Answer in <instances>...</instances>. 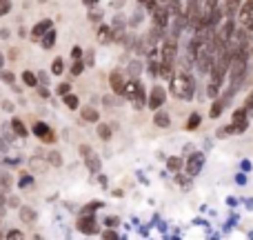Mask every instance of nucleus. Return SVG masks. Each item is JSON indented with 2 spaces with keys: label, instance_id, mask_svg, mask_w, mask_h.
<instances>
[{
  "label": "nucleus",
  "instance_id": "f257e3e1",
  "mask_svg": "<svg viewBox=\"0 0 253 240\" xmlns=\"http://www.w3.org/2000/svg\"><path fill=\"white\" fill-rule=\"evenodd\" d=\"M171 92L176 94L178 98H191L193 94V80L189 73H178V76H171Z\"/></svg>",
  "mask_w": 253,
  "mask_h": 240
},
{
  "label": "nucleus",
  "instance_id": "f03ea898",
  "mask_svg": "<svg viewBox=\"0 0 253 240\" xmlns=\"http://www.w3.org/2000/svg\"><path fill=\"white\" fill-rule=\"evenodd\" d=\"M80 154H82V158H85V165L89 167V171H98V169H100V158H98V154L89 144H80Z\"/></svg>",
  "mask_w": 253,
  "mask_h": 240
},
{
  "label": "nucleus",
  "instance_id": "7ed1b4c3",
  "mask_svg": "<svg viewBox=\"0 0 253 240\" xmlns=\"http://www.w3.org/2000/svg\"><path fill=\"white\" fill-rule=\"evenodd\" d=\"M176 53H178V43L176 38H167L162 45V63L164 65H171L176 60Z\"/></svg>",
  "mask_w": 253,
  "mask_h": 240
},
{
  "label": "nucleus",
  "instance_id": "20e7f679",
  "mask_svg": "<svg viewBox=\"0 0 253 240\" xmlns=\"http://www.w3.org/2000/svg\"><path fill=\"white\" fill-rule=\"evenodd\" d=\"M153 18H156L158 27L162 29L164 24H167V18H169V7L167 5H160V7L156 5V9H153Z\"/></svg>",
  "mask_w": 253,
  "mask_h": 240
},
{
  "label": "nucleus",
  "instance_id": "39448f33",
  "mask_svg": "<svg viewBox=\"0 0 253 240\" xmlns=\"http://www.w3.org/2000/svg\"><path fill=\"white\" fill-rule=\"evenodd\" d=\"M164 98H167V96H164V89H162V87H156V89L151 92V98H149L147 105L151 107V109H158V107L164 102Z\"/></svg>",
  "mask_w": 253,
  "mask_h": 240
},
{
  "label": "nucleus",
  "instance_id": "423d86ee",
  "mask_svg": "<svg viewBox=\"0 0 253 240\" xmlns=\"http://www.w3.org/2000/svg\"><path fill=\"white\" fill-rule=\"evenodd\" d=\"M202 163H205V156H202V154H193L191 160H189V167H186V173H189V176H196V173L202 169Z\"/></svg>",
  "mask_w": 253,
  "mask_h": 240
},
{
  "label": "nucleus",
  "instance_id": "0eeeda50",
  "mask_svg": "<svg viewBox=\"0 0 253 240\" xmlns=\"http://www.w3.org/2000/svg\"><path fill=\"white\" fill-rule=\"evenodd\" d=\"M78 229L85 231V234H96L98 225L93 222V218H91V216H85V218H80V220H78Z\"/></svg>",
  "mask_w": 253,
  "mask_h": 240
},
{
  "label": "nucleus",
  "instance_id": "6e6552de",
  "mask_svg": "<svg viewBox=\"0 0 253 240\" xmlns=\"http://www.w3.org/2000/svg\"><path fill=\"white\" fill-rule=\"evenodd\" d=\"M109 82H111V89H114L115 94H122V89H124V78H122V73L114 72V73H111V78H109Z\"/></svg>",
  "mask_w": 253,
  "mask_h": 240
},
{
  "label": "nucleus",
  "instance_id": "1a4fd4ad",
  "mask_svg": "<svg viewBox=\"0 0 253 240\" xmlns=\"http://www.w3.org/2000/svg\"><path fill=\"white\" fill-rule=\"evenodd\" d=\"M34 131H36V136H38V138H43V140H53V134L49 131V127L45 125V122H36Z\"/></svg>",
  "mask_w": 253,
  "mask_h": 240
},
{
  "label": "nucleus",
  "instance_id": "9d476101",
  "mask_svg": "<svg viewBox=\"0 0 253 240\" xmlns=\"http://www.w3.org/2000/svg\"><path fill=\"white\" fill-rule=\"evenodd\" d=\"M80 114H82V118H85L87 122H98V111L93 109V107H85Z\"/></svg>",
  "mask_w": 253,
  "mask_h": 240
},
{
  "label": "nucleus",
  "instance_id": "9b49d317",
  "mask_svg": "<svg viewBox=\"0 0 253 240\" xmlns=\"http://www.w3.org/2000/svg\"><path fill=\"white\" fill-rule=\"evenodd\" d=\"M49 27H51V23H49V20H43V23H38V24L34 27V38H40L45 31H49Z\"/></svg>",
  "mask_w": 253,
  "mask_h": 240
},
{
  "label": "nucleus",
  "instance_id": "f8f14e48",
  "mask_svg": "<svg viewBox=\"0 0 253 240\" xmlns=\"http://www.w3.org/2000/svg\"><path fill=\"white\" fill-rule=\"evenodd\" d=\"M156 125L158 127H169V122H171V118H169V114H164V111H158L156 114Z\"/></svg>",
  "mask_w": 253,
  "mask_h": 240
},
{
  "label": "nucleus",
  "instance_id": "ddd939ff",
  "mask_svg": "<svg viewBox=\"0 0 253 240\" xmlns=\"http://www.w3.org/2000/svg\"><path fill=\"white\" fill-rule=\"evenodd\" d=\"M20 218H23V222H34L36 212L34 209H29V207H23V209H20Z\"/></svg>",
  "mask_w": 253,
  "mask_h": 240
},
{
  "label": "nucleus",
  "instance_id": "4468645a",
  "mask_svg": "<svg viewBox=\"0 0 253 240\" xmlns=\"http://www.w3.org/2000/svg\"><path fill=\"white\" fill-rule=\"evenodd\" d=\"M23 80H24V85H27V87H36V85H38V78H36V73H31V72H24L23 73Z\"/></svg>",
  "mask_w": 253,
  "mask_h": 240
},
{
  "label": "nucleus",
  "instance_id": "2eb2a0df",
  "mask_svg": "<svg viewBox=\"0 0 253 240\" xmlns=\"http://www.w3.org/2000/svg\"><path fill=\"white\" fill-rule=\"evenodd\" d=\"M98 136L102 140H109L111 138V125H98Z\"/></svg>",
  "mask_w": 253,
  "mask_h": 240
},
{
  "label": "nucleus",
  "instance_id": "dca6fc26",
  "mask_svg": "<svg viewBox=\"0 0 253 240\" xmlns=\"http://www.w3.org/2000/svg\"><path fill=\"white\" fill-rule=\"evenodd\" d=\"M65 102L69 109H78V96H73V94H65Z\"/></svg>",
  "mask_w": 253,
  "mask_h": 240
},
{
  "label": "nucleus",
  "instance_id": "f3484780",
  "mask_svg": "<svg viewBox=\"0 0 253 240\" xmlns=\"http://www.w3.org/2000/svg\"><path fill=\"white\" fill-rule=\"evenodd\" d=\"M51 72L56 73V76H60V73L65 72V65H62V58H56V60H53V65H51Z\"/></svg>",
  "mask_w": 253,
  "mask_h": 240
},
{
  "label": "nucleus",
  "instance_id": "a211bd4d",
  "mask_svg": "<svg viewBox=\"0 0 253 240\" xmlns=\"http://www.w3.org/2000/svg\"><path fill=\"white\" fill-rule=\"evenodd\" d=\"M136 102H138V105H142L144 102V89H142V85H140V82H136Z\"/></svg>",
  "mask_w": 253,
  "mask_h": 240
},
{
  "label": "nucleus",
  "instance_id": "6ab92c4d",
  "mask_svg": "<svg viewBox=\"0 0 253 240\" xmlns=\"http://www.w3.org/2000/svg\"><path fill=\"white\" fill-rule=\"evenodd\" d=\"M11 127H14V131L18 136H27V129H24V125L20 122V120H14V122H11Z\"/></svg>",
  "mask_w": 253,
  "mask_h": 240
},
{
  "label": "nucleus",
  "instance_id": "aec40b11",
  "mask_svg": "<svg viewBox=\"0 0 253 240\" xmlns=\"http://www.w3.org/2000/svg\"><path fill=\"white\" fill-rule=\"evenodd\" d=\"M225 5H227V7H225V11H227V14H233V11L240 7V0H227Z\"/></svg>",
  "mask_w": 253,
  "mask_h": 240
},
{
  "label": "nucleus",
  "instance_id": "412c9836",
  "mask_svg": "<svg viewBox=\"0 0 253 240\" xmlns=\"http://www.w3.org/2000/svg\"><path fill=\"white\" fill-rule=\"evenodd\" d=\"M158 72H160V76H162V78H167V80L173 76V73H171V65H164V63L160 65V69H158Z\"/></svg>",
  "mask_w": 253,
  "mask_h": 240
},
{
  "label": "nucleus",
  "instance_id": "4be33fe9",
  "mask_svg": "<svg viewBox=\"0 0 253 240\" xmlns=\"http://www.w3.org/2000/svg\"><path fill=\"white\" fill-rule=\"evenodd\" d=\"M220 114H222V100H215L211 107V118H218Z\"/></svg>",
  "mask_w": 253,
  "mask_h": 240
},
{
  "label": "nucleus",
  "instance_id": "5701e85b",
  "mask_svg": "<svg viewBox=\"0 0 253 240\" xmlns=\"http://www.w3.org/2000/svg\"><path fill=\"white\" fill-rule=\"evenodd\" d=\"M49 163H51L53 167H60V165H62L60 154H58V151H51V154H49Z\"/></svg>",
  "mask_w": 253,
  "mask_h": 240
},
{
  "label": "nucleus",
  "instance_id": "b1692460",
  "mask_svg": "<svg viewBox=\"0 0 253 240\" xmlns=\"http://www.w3.org/2000/svg\"><path fill=\"white\" fill-rule=\"evenodd\" d=\"M31 169H34V171H45V160L31 158Z\"/></svg>",
  "mask_w": 253,
  "mask_h": 240
},
{
  "label": "nucleus",
  "instance_id": "393cba45",
  "mask_svg": "<svg viewBox=\"0 0 253 240\" xmlns=\"http://www.w3.org/2000/svg\"><path fill=\"white\" fill-rule=\"evenodd\" d=\"M198 125H200V116H198V114H193L191 118H189V122H186V129H196Z\"/></svg>",
  "mask_w": 253,
  "mask_h": 240
},
{
  "label": "nucleus",
  "instance_id": "a878e982",
  "mask_svg": "<svg viewBox=\"0 0 253 240\" xmlns=\"http://www.w3.org/2000/svg\"><path fill=\"white\" fill-rule=\"evenodd\" d=\"M169 169H171V171H178V169L182 167V160L180 158H169Z\"/></svg>",
  "mask_w": 253,
  "mask_h": 240
},
{
  "label": "nucleus",
  "instance_id": "bb28decb",
  "mask_svg": "<svg viewBox=\"0 0 253 240\" xmlns=\"http://www.w3.org/2000/svg\"><path fill=\"white\" fill-rule=\"evenodd\" d=\"M53 43H56V34H53V31H49V34H47V38L43 40V45L49 49V47H53Z\"/></svg>",
  "mask_w": 253,
  "mask_h": 240
},
{
  "label": "nucleus",
  "instance_id": "cd10ccee",
  "mask_svg": "<svg viewBox=\"0 0 253 240\" xmlns=\"http://www.w3.org/2000/svg\"><path fill=\"white\" fill-rule=\"evenodd\" d=\"M7 240H24V238H23V231H18V229H11L9 234H7Z\"/></svg>",
  "mask_w": 253,
  "mask_h": 240
},
{
  "label": "nucleus",
  "instance_id": "c85d7f7f",
  "mask_svg": "<svg viewBox=\"0 0 253 240\" xmlns=\"http://www.w3.org/2000/svg\"><path fill=\"white\" fill-rule=\"evenodd\" d=\"M244 27H247V31H253V7H251V11H249V16H247V20H244Z\"/></svg>",
  "mask_w": 253,
  "mask_h": 240
},
{
  "label": "nucleus",
  "instance_id": "c756f323",
  "mask_svg": "<svg viewBox=\"0 0 253 240\" xmlns=\"http://www.w3.org/2000/svg\"><path fill=\"white\" fill-rule=\"evenodd\" d=\"M11 9V5H9V0H2V2H0V16H5L7 11Z\"/></svg>",
  "mask_w": 253,
  "mask_h": 240
},
{
  "label": "nucleus",
  "instance_id": "7c9ffc66",
  "mask_svg": "<svg viewBox=\"0 0 253 240\" xmlns=\"http://www.w3.org/2000/svg\"><path fill=\"white\" fill-rule=\"evenodd\" d=\"M71 73H73V76H80V73H82V63H80V60H76V65L71 67Z\"/></svg>",
  "mask_w": 253,
  "mask_h": 240
},
{
  "label": "nucleus",
  "instance_id": "2f4dec72",
  "mask_svg": "<svg viewBox=\"0 0 253 240\" xmlns=\"http://www.w3.org/2000/svg\"><path fill=\"white\" fill-rule=\"evenodd\" d=\"M100 43H109V29L107 27L100 29Z\"/></svg>",
  "mask_w": 253,
  "mask_h": 240
},
{
  "label": "nucleus",
  "instance_id": "473e14b6",
  "mask_svg": "<svg viewBox=\"0 0 253 240\" xmlns=\"http://www.w3.org/2000/svg\"><path fill=\"white\" fill-rule=\"evenodd\" d=\"M0 76H2V80H5V82H14V73H11V72H2Z\"/></svg>",
  "mask_w": 253,
  "mask_h": 240
},
{
  "label": "nucleus",
  "instance_id": "72a5a7b5",
  "mask_svg": "<svg viewBox=\"0 0 253 240\" xmlns=\"http://www.w3.org/2000/svg\"><path fill=\"white\" fill-rule=\"evenodd\" d=\"M67 92H69V85H67V82H62V85L58 87V94H60V96H65Z\"/></svg>",
  "mask_w": 253,
  "mask_h": 240
},
{
  "label": "nucleus",
  "instance_id": "f704fd0d",
  "mask_svg": "<svg viewBox=\"0 0 253 240\" xmlns=\"http://www.w3.org/2000/svg\"><path fill=\"white\" fill-rule=\"evenodd\" d=\"M71 56L76 58V60H80V56H82V51H80V47H73V51H71Z\"/></svg>",
  "mask_w": 253,
  "mask_h": 240
},
{
  "label": "nucleus",
  "instance_id": "c9c22d12",
  "mask_svg": "<svg viewBox=\"0 0 253 240\" xmlns=\"http://www.w3.org/2000/svg\"><path fill=\"white\" fill-rule=\"evenodd\" d=\"M244 111H247V109H238V111H235L233 120H242V118H244Z\"/></svg>",
  "mask_w": 253,
  "mask_h": 240
},
{
  "label": "nucleus",
  "instance_id": "e433bc0d",
  "mask_svg": "<svg viewBox=\"0 0 253 240\" xmlns=\"http://www.w3.org/2000/svg\"><path fill=\"white\" fill-rule=\"evenodd\" d=\"M105 240H115V231H107V234H105Z\"/></svg>",
  "mask_w": 253,
  "mask_h": 240
},
{
  "label": "nucleus",
  "instance_id": "4c0bfd02",
  "mask_svg": "<svg viewBox=\"0 0 253 240\" xmlns=\"http://www.w3.org/2000/svg\"><path fill=\"white\" fill-rule=\"evenodd\" d=\"M107 225H109V227L118 225V218H107Z\"/></svg>",
  "mask_w": 253,
  "mask_h": 240
},
{
  "label": "nucleus",
  "instance_id": "58836bf2",
  "mask_svg": "<svg viewBox=\"0 0 253 240\" xmlns=\"http://www.w3.org/2000/svg\"><path fill=\"white\" fill-rule=\"evenodd\" d=\"M9 56H11V60H16V56H18V49H11Z\"/></svg>",
  "mask_w": 253,
  "mask_h": 240
},
{
  "label": "nucleus",
  "instance_id": "ea45409f",
  "mask_svg": "<svg viewBox=\"0 0 253 240\" xmlns=\"http://www.w3.org/2000/svg\"><path fill=\"white\" fill-rule=\"evenodd\" d=\"M2 107H5L7 111H11V109H14V105H11V102H2Z\"/></svg>",
  "mask_w": 253,
  "mask_h": 240
},
{
  "label": "nucleus",
  "instance_id": "a19ab883",
  "mask_svg": "<svg viewBox=\"0 0 253 240\" xmlns=\"http://www.w3.org/2000/svg\"><path fill=\"white\" fill-rule=\"evenodd\" d=\"M96 2H98V0H85V5H89V7H93Z\"/></svg>",
  "mask_w": 253,
  "mask_h": 240
},
{
  "label": "nucleus",
  "instance_id": "79ce46f5",
  "mask_svg": "<svg viewBox=\"0 0 253 240\" xmlns=\"http://www.w3.org/2000/svg\"><path fill=\"white\" fill-rule=\"evenodd\" d=\"M0 67H2V53H0Z\"/></svg>",
  "mask_w": 253,
  "mask_h": 240
},
{
  "label": "nucleus",
  "instance_id": "37998d69",
  "mask_svg": "<svg viewBox=\"0 0 253 240\" xmlns=\"http://www.w3.org/2000/svg\"><path fill=\"white\" fill-rule=\"evenodd\" d=\"M0 2H2V0H0Z\"/></svg>",
  "mask_w": 253,
  "mask_h": 240
}]
</instances>
